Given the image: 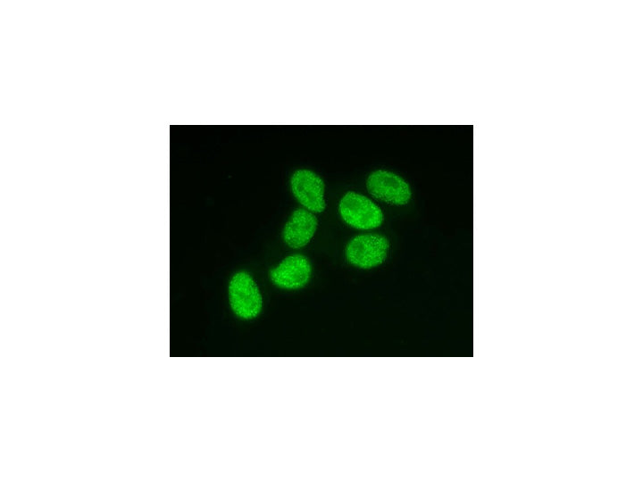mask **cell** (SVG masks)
Returning a JSON list of instances; mask_svg holds the SVG:
<instances>
[{
  "label": "cell",
  "instance_id": "277c9868",
  "mask_svg": "<svg viewBox=\"0 0 643 482\" xmlns=\"http://www.w3.org/2000/svg\"><path fill=\"white\" fill-rule=\"evenodd\" d=\"M366 187L373 197L394 205L406 204L412 195L411 188L405 179L384 170L372 172L367 179Z\"/></svg>",
  "mask_w": 643,
  "mask_h": 482
},
{
  "label": "cell",
  "instance_id": "5b68a950",
  "mask_svg": "<svg viewBox=\"0 0 643 482\" xmlns=\"http://www.w3.org/2000/svg\"><path fill=\"white\" fill-rule=\"evenodd\" d=\"M290 187L296 200L308 211L320 213L325 210L324 182L313 171H295L290 179Z\"/></svg>",
  "mask_w": 643,
  "mask_h": 482
},
{
  "label": "cell",
  "instance_id": "8992f818",
  "mask_svg": "<svg viewBox=\"0 0 643 482\" xmlns=\"http://www.w3.org/2000/svg\"><path fill=\"white\" fill-rule=\"evenodd\" d=\"M312 273L309 260L302 254H291L270 270L272 283L283 289H298L305 286Z\"/></svg>",
  "mask_w": 643,
  "mask_h": 482
},
{
  "label": "cell",
  "instance_id": "3957f363",
  "mask_svg": "<svg viewBox=\"0 0 643 482\" xmlns=\"http://www.w3.org/2000/svg\"><path fill=\"white\" fill-rule=\"evenodd\" d=\"M388 248L389 242L383 235H359L347 244L346 258L354 266L370 269L384 262Z\"/></svg>",
  "mask_w": 643,
  "mask_h": 482
},
{
  "label": "cell",
  "instance_id": "52a82bcc",
  "mask_svg": "<svg viewBox=\"0 0 643 482\" xmlns=\"http://www.w3.org/2000/svg\"><path fill=\"white\" fill-rule=\"evenodd\" d=\"M318 220L309 211L298 208L293 212L286 222L282 238L291 248L298 249L306 245L315 234Z\"/></svg>",
  "mask_w": 643,
  "mask_h": 482
},
{
  "label": "cell",
  "instance_id": "6da1fadb",
  "mask_svg": "<svg viewBox=\"0 0 643 482\" xmlns=\"http://www.w3.org/2000/svg\"><path fill=\"white\" fill-rule=\"evenodd\" d=\"M230 304L242 320L255 318L261 312L263 298L253 278L246 271L233 275L229 284Z\"/></svg>",
  "mask_w": 643,
  "mask_h": 482
},
{
  "label": "cell",
  "instance_id": "7a4b0ae2",
  "mask_svg": "<svg viewBox=\"0 0 643 482\" xmlns=\"http://www.w3.org/2000/svg\"><path fill=\"white\" fill-rule=\"evenodd\" d=\"M338 211L342 220L357 229H372L383 221V213L378 205L366 196L352 191L342 197Z\"/></svg>",
  "mask_w": 643,
  "mask_h": 482
}]
</instances>
